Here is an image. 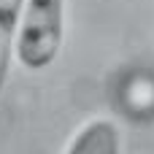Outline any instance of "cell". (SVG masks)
Returning a JSON list of instances; mask_svg holds the SVG:
<instances>
[{
	"mask_svg": "<svg viewBox=\"0 0 154 154\" xmlns=\"http://www.w3.org/2000/svg\"><path fill=\"white\" fill-rule=\"evenodd\" d=\"M65 38V0H24L14 38V57L24 70H46Z\"/></svg>",
	"mask_w": 154,
	"mask_h": 154,
	"instance_id": "cell-1",
	"label": "cell"
},
{
	"mask_svg": "<svg viewBox=\"0 0 154 154\" xmlns=\"http://www.w3.org/2000/svg\"><path fill=\"white\" fill-rule=\"evenodd\" d=\"M65 154H122V135L111 119H92L76 130Z\"/></svg>",
	"mask_w": 154,
	"mask_h": 154,
	"instance_id": "cell-2",
	"label": "cell"
},
{
	"mask_svg": "<svg viewBox=\"0 0 154 154\" xmlns=\"http://www.w3.org/2000/svg\"><path fill=\"white\" fill-rule=\"evenodd\" d=\"M24 0H0V95L8 81L11 70V57H14V38L19 27V14H22Z\"/></svg>",
	"mask_w": 154,
	"mask_h": 154,
	"instance_id": "cell-3",
	"label": "cell"
}]
</instances>
